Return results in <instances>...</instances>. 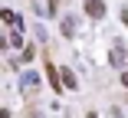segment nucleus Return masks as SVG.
Returning <instances> with one entry per match:
<instances>
[{
	"label": "nucleus",
	"mask_w": 128,
	"mask_h": 118,
	"mask_svg": "<svg viewBox=\"0 0 128 118\" xmlns=\"http://www.w3.org/2000/svg\"><path fill=\"white\" fill-rule=\"evenodd\" d=\"M86 10H89V16H102V13H105V3H98V0H86Z\"/></svg>",
	"instance_id": "f257e3e1"
},
{
	"label": "nucleus",
	"mask_w": 128,
	"mask_h": 118,
	"mask_svg": "<svg viewBox=\"0 0 128 118\" xmlns=\"http://www.w3.org/2000/svg\"><path fill=\"white\" fill-rule=\"evenodd\" d=\"M122 82H125V85H128V72H125V76H122Z\"/></svg>",
	"instance_id": "f03ea898"
}]
</instances>
